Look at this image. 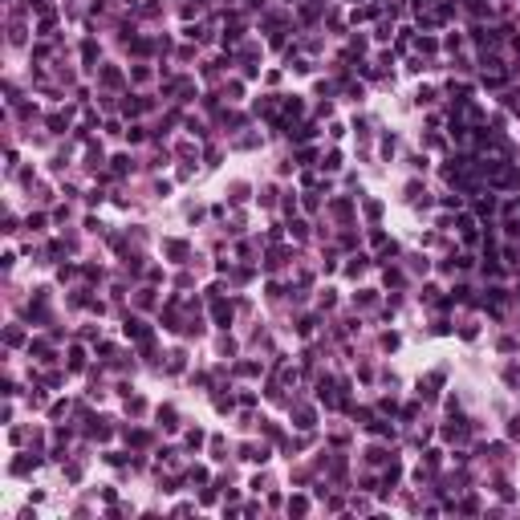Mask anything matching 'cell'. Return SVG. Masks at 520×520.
I'll list each match as a JSON object with an SVG mask.
<instances>
[{"instance_id": "obj_1", "label": "cell", "mask_w": 520, "mask_h": 520, "mask_svg": "<svg viewBox=\"0 0 520 520\" xmlns=\"http://www.w3.org/2000/svg\"><path fill=\"white\" fill-rule=\"evenodd\" d=\"M488 179H492L496 187H516V183H520V171H516V167H496Z\"/></svg>"}, {"instance_id": "obj_2", "label": "cell", "mask_w": 520, "mask_h": 520, "mask_svg": "<svg viewBox=\"0 0 520 520\" xmlns=\"http://www.w3.org/2000/svg\"><path fill=\"white\" fill-rule=\"evenodd\" d=\"M126 338H138V342H147L151 334H147V325H142L138 317H130V321H126Z\"/></svg>"}, {"instance_id": "obj_3", "label": "cell", "mask_w": 520, "mask_h": 520, "mask_svg": "<svg viewBox=\"0 0 520 520\" xmlns=\"http://www.w3.org/2000/svg\"><path fill=\"white\" fill-rule=\"evenodd\" d=\"M305 508H309V500H305V496H293V500H289V512H297V516H301Z\"/></svg>"}, {"instance_id": "obj_4", "label": "cell", "mask_w": 520, "mask_h": 520, "mask_svg": "<svg viewBox=\"0 0 520 520\" xmlns=\"http://www.w3.org/2000/svg\"><path fill=\"white\" fill-rule=\"evenodd\" d=\"M33 463H37V460H16V463H12V471H16V475H25V471H29Z\"/></svg>"}, {"instance_id": "obj_5", "label": "cell", "mask_w": 520, "mask_h": 520, "mask_svg": "<svg viewBox=\"0 0 520 520\" xmlns=\"http://www.w3.org/2000/svg\"><path fill=\"white\" fill-rule=\"evenodd\" d=\"M102 81H106V86H118L122 77H118V69H106V73H102Z\"/></svg>"}, {"instance_id": "obj_6", "label": "cell", "mask_w": 520, "mask_h": 520, "mask_svg": "<svg viewBox=\"0 0 520 520\" xmlns=\"http://www.w3.org/2000/svg\"><path fill=\"white\" fill-rule=\"evenodd\" d=\"M512 110H516V114H520V102H512Z\"/></svg>"}]
</instances>
